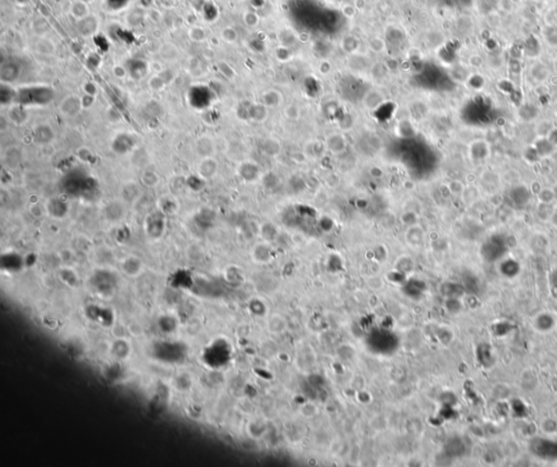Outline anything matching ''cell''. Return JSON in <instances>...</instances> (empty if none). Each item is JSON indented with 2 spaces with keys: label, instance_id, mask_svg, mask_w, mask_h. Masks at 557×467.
<instances>
[{
  "label": "cell",
  "instance_id": "obj_7",
  "mask_svg": "<svg viewBox=\"0 0 557 467\" xmlns=\"http://www.w3.org/2000/svg\"><path fill=\"white\" fill-rule=\"evenodd\" d=\"M505 252V241L500 236H494L483 245L482 255L488 262L498 260Z\"/></svg>",
  "mask_w": 557,
  "mask_h": 467
},
{
  "label": "cell",
  "instance_id": "obj_42",
  "mask_svg": "<svg viewBox=\"0 0 557 467\" xmlns=\"http://www.w3.org/2000/svg\"><path fill=\"white\" fill-rule=\"evenodd\" d=\"M95 42L98 45V47H100V48H102V49H105V48L108 47L107 40H106L105 38H103L102 35H98V36H96V38H95Z\"/></svg>",
  "mask_w": 557,
  "mask_h": 467
},
{
  "label": "cell",
  "instance_id": "obj_44",
  "mask_svg": "<svg viewBox=\"0 0 557 467\" xmlns=\"http://www.w3.org/2000/svg\"><path fill=\"white\" fill-rule=\"evenodd\" d=\"M550 219H551V222H552L553 226H555L557 228V207L553 208L552 214H551V216H550Z\"/></svg>",
  "mask_w": 557,
  "mask_h": 467
},
{
  "label": "cell",
  "instance_id": "obj_14",
  "mask_svg": "<svg viewBox=\"0 0 557 467\" xmlns=\"http://www.w3.org/2000/svg\"><path fill=\"white\" fill-rule=\"evenodd\" d=\"M469 152L474 160H485L490 155V145L486 140H475L470 145Z\"/></svg>",
  "mask_w": 557,
  "mask_h": 467
},
{
  "label": "cell",
  "instance_id": "obj_24",
  "mask_svg": "<svg viewBox=\"0 0 557 467\" xmlns=\"http://www.w3.org/2000/svg\"><path fill=\"white\" fill-rule=\"evenodd\" d=\"M530 76L537 82H544L549 78V70L546 64L537 62L530 68Z\"/></svg>",
  "mask_w": 557,
  "mask_h": 467
},
{
  "label": "cell",
  "instance_id": "obj_25",
  "mask_svg": "<svg viewBox=\"0 0 557 467\" xmlns=\"http://www.w3.org/2000/svg\"><path fill=\"white\" fill-rule=\"evenodd\" d=\"M478 360L486 368L492 366L494 360L491 353V348L488 344L483 343L478 348Z\"/></svg>",
  "mask_w": 557,
  "mask_h": 467
},
{
  "label": "cell",
  "instance_id": "obj_3",
  "mask_svg": "<svg viewBox=\"0 0 557 467\" xmlns=\"http://www.w3.org/2000/svg\"><path fill=\"white\" fill-rule=\"evenodd\" d=\"M145 226L147 234L151 238H161L166 230V214L161 210L149 214L146 219Z\"/></svg>",
  "mask_w": 557,
  "mask_h": 467
},
{
  "label": "cell",
  "instance_id": "obj_23",
  "mask_svg": "<svg viewBox=\"0 0 557 467\" xmlns=\"http://www.w3.org/2000/svg\"><path fill=\"white\" fill-rule=\"evenodd\" d=\"M127 71L134 78H139L145 76L147 64L142 60H131L127 64Z\"/></svg>",
  "mask_w": 557,
  "mask_h": 467
},
{
  "label": "cell",
  "instance_id": "obj_8",
  "mask_svg": "<svg viewBox=\"0 0 557 467\" xmlns=\"http://www.w3.org/2000/svg\"><path fill=\"white\" fill-rule=\"evenodd\" d=\"M136 140L133 138V135L128 133H120L115 135V138L112 140L111 148L118 155H126L134 150Z\"/></svg>",
  "mask_w": 557,
  "mask_h": 467
},
{
  "label": "cell",
  "instance_id": "obj_39",
  "mask_svg": "<svg viewBox=\"0 0 557 467\" xmlns=\"http://www.w3.org/2000/svg\"><path fill=\"white\" fill-rule=\"evenodd\" d=\"M494 329H495V334L498 336H504L506 334H509L513 329V327L509 322H501V324H497Z\"/></svg>",
  "mask_w": 557,
  "mask_h": 467
},
{
  "label": "cell",
  "instance_id": "obj_21",
  "mask_svg": "<svg viewBox=\"0 0 557 467\" xmlns=\"http://www.w3.org/2000/svg\"><path fill=\"white\" fill-rule=\"evenodd\" d=\"M131 352V348L125 340H118L112 344L111 353L117 360H125Z\"/></svg>",
  "mask_w": 557,
  "mask_h": 467
},
{
  "label": "cell",
  "instance_id": "obj_18",
  "mask_svg": "<svg viewBox=\"0 0 557 467\" xmlns=\"http://www.w3.org/2000/svg\"><path fill=\"white\" fill-rule=\"evenodd\" d=\"M81 105H82V102L79 100L78 98L71 96L63 100L62 105H61V110H62V112L65 114L74 116L79 112Z\"/></svg>",
  "mask_w": 557,
  "mask_h": 467
},
{
  "label": "cell",
  "instance_id": "obj_43",
  "mask_svg": "<svg viewBox=\"0 0 557 467\" xmlns=\"http://www.w3.org/2000/svg\"><path fill=\"white\" fill-rule=\"evenodd\" d=\"M549 140L557 147V128H552V131L548 135Z\"/></svg>",
  "mask_w": 557,
  "mask_h": 467
},
{
  "label": "cell",
  "instance_id": "obj_32",
  "mask_svg": "<svg viewBox=\"0 0 557 467\" xmlns=\"http://www.w3.org/2000/svg\"><path fill=\"white\" fill-rule=\"evenodd\" d=\"M538 200L540 204H552V202L555 200V193L552 188H540L538 192Z\"/></svg>",
  "mask_w": 557,
  "mask_h": 467
},
{
  "label": "cell",
  "instance_id": "obj_35",
  "mask_svg": "<svg viewBox=\"0 0 557 467\" xmlns=\"http://www.w3.org/2000/svg\"><path fill=\"white\" fill-rule=\"evenodd\" d=\"M553 324H554V320L550 315H542V316L539 317L538 320H537L538 329H540L542 331L550 330L551 328L553 327Z\"/></svg>",
  "mask_w": 557,
  "mask_h": 467
},
{
  "label": "cell",
  "instance_id": "obj_12",
  "mask_svg": "<svg viewBox=\"0 0 557 467\" xmlns=\"http://www.w3.org/2000/svg\"><path fill=\"white\" fill-rule=\"evenodd\" d=\"M121 269L128 276H136L142 272L143 264L136 256H127L121 262Z\"/></svg>",
  "mask_w": 557,
  "mask_h": 467
},
{
  "label": "cell",
  "instance_id": "obj_34",
  "mask_svg": "<svg viewBox=\"0 0 557 467\" xmlns=\"http://www.w3.org/2000/svg\"><path fill=\"white\" fill-rule=\"evenodd\" d=\"M142 181L146 186L152 188V186H155L156 184L159 182V176H158L157 174H155L154 171L148 170V171H146L143 174Z\"/></svg>",
  "mask_w": 557,
  "mask_h": 467
},
{
  "label": "cell",
  "instance_id": "obj_19",
  "mask_svg": "<svg viewBox=\"0 0 557 467\" xmlns=\"http://www.w3.org/2000/svg\"><path fill=\"white\" fill-rule=\"evenodd\" d=\"M15 100L16 90L12 88L9 84L1 83L0 85V102H1V105H10L12 102H15Z\"/></svg>",
  "mask_w": 557,
  "mask_h": 467
},
{
  "label": "cell",
  "instance_id": "obj_36",
  "mask_svg": "<svg viewBox=\"0 0 557 467\" xmlns=\"http://www.w3.org/2000/svg\"><path fill=\"white\" fill-rule=\"evenodd\" d=\"M544 21H546L547 26H557V4L548 10L546 16H544Z\"/></svg>",
  "mask_w": 557,
  "mask_h": 467
},
{
  "label": "cell",
  "instance_id": "obj_1",
  "mask_svg": "<svg viewBox=\"0 0 557 467\" xmlns=\"http://www.w3.org/2000/svg\"><path fill=\"white\" fill-rule=\"evenodd\" d=\"M53 98L54 92L51 88L46 85H32L16 90L15 102L23 107L46 106Z\"/></svg>",
  "mask_w": 557,
  "mask_h": 467
},
{
  "label": "cell",
  "instance_id": "obj_37",
  "mask_svg": "<svg viewBox=\"0 0 557 467\" xmlns=\"http://www.w3.org/2000/svg\"><path fill=\"white\" fill-rule=\"evenodd\" d=\"M128 2H130V0H106L107 7L114 11L125 8Z\"/></svg>",
  "mask_w": 557,
  "mask_h": 467
},
{
  "label": "cell",
  "instance_id": "obj_6",
  "mask_svg": "<svg viewBox=\"0 0 557 467\" xmlns=\"http://www.w3.org/2000/svg\"><path fill=\"white\" fill-rule=\"evenodd\" d=\"M531 451L535 456L544 458V460H556L557 458V442L537 439L531 444Z\"/></svg>",
  "mask_w": 557,
  "mask_h": 467
},
{
  "label": "cell",
  "instance_id": "obj_16",
  "mask_svg": "<svg viewBox=\"0 0 557 467\" xmlns=\"http://www.w3.org/2000/svg\"><path fill=\"white\" fill-rule=\"evenodd\" d=\"M534 147L536 148V150L538 152L539 156H540L541 158L551 156L555 152V148H556V146L552 142H551L548 136H540V138H539L536 140Z\"/></svg>",
  "mask_w": 557,
  "mask_h": 467
},
{
  "label": "cell",
  "instance_id": "obj_41",
  "mask_svg": "<svg viewBox=\"0 0 557 467\" xmlns=\"http://www.w3.org/2000/svg\"><path fill=\"white\" fill-rule=\"evenodd\" d=\"M513 410H514V412H515V414H516L517 416H525V415H526V412H527V410H526V408H525L524 403H523V402H520V401H514V403H513Z\"/></svg>",
  "mask_w": 557,
  "mask_h": 467
},
{
  "label": "cell",
  "instance_id": "obj_15",
  "mask_svg": "<svg viewBox=\"0 0 557 467\" xmlns=\"http://www.w3.org/2000/svg\"><path fill=\"white\" fill-rule=\"evenodd\" d=\"M530 196L531 194L529 188H526L525 186H518L513 188L510 193V198L512 202L517 206H524L527 204L530 200Z\"/></svg>",
  "mask_w": 557,
  "mask_h": 467
},
{
  "label": "cell",
  "instance_id": "obj_10",
  "mask_svg": "<svg viewBox=\"0 0 557 467\" xmlns=\"http://www.w3.org/2000/svg\"><path fill=\"white\" fill-rule=\"evenodd\" d=\"M20 74V66L16 64L15 61H7V62H2L0 66V78H1L2 83H11L15 81L19 78Z\"/></svg>",
  "mask_w": 557,
  "mask_h": 467
},
{
  "label": "cell",
  "instance_id": "obj_27",
  "mask_svg": "<svg viewBox=\"0 0 557 467\" xmlns=\"http://www.w3.org/2000/svg\"><path fill=\"white\" fill-rule=\"evenodd\" d=\"M525 52L527 54L528 57L531 58H536L538 57L539 54L541 52V45L539 40L535 38V36H531L525 42Z\"/></svg>",
  "mask_w": 557,
  "mask_h": 467
},
{
  "label": "cell",
  "instance_id": "obj_30",
  "mask_svg": "<svg viewBox=\"0 0 557 467\" xmlns=\"http://www.w3.org/2000/svg\"><path fill=\"white\" fill-rule=\"evenodd\" d=\"M121 194L125 200L133 202L138 198L139 190L135 183H127L123 186V188H122Z\"/></svg>",
  "mask_w": 557,
  "mask_h": 467
},
{
  "label": "cell",
  "instance_id": "obj_31",
  "mask_svg": "<svg viewBox=\"0 0 557 467\" xmlns=\"http://www.w3.org/2000/svg\"><path fill=\"white\" fill-rule=\"evenodd\" d=\"M60 278L66 286H75L78 282L76 274L73 272L72 269L69 268H64L62 270H60Z\"/></svg>",
  "mask_w": 557,
  "mask_h": 467
},
{
  "label": "cell",
  "instance_id": "obj_28",
  "mask_svg": "<svg viewBox=\"0 0 557 467\" xmlns=\"http://www.w3.org/2000/svg\"><path fill=\"white\" fill-rule=\"evenodd\" d=\"M519 270H520L519 264L516 260H507L501 265L502 274L506 276H509V278L515 276L519 272Z\"/></svg>",
  "mask_w": 557,
  "mask_h": 467
},
{
  "label": "cell",
  "instance_id": "obj_2",
  "mask_svg": "<svg viewBox=\"0 0 557 467\" xmlns=\"http://www.w3.org/2000/svg\"><path fill=\"white\" fill-rule=\"evenodd\" d=\"M93 180L94 179H90L88 176H84L81 174H71L65 178L62 183V186L66 193L78 195L95 188Z\"/></svg>",
  "mask_w": 557,
  "mask_h": 467
},
{
  "label": "cell",
  "instance_id": "obj_29",
  "mask_svg": "<svg viewBox=\"0 0 557 467\" xmlns=\"http://www.w3.org/2000/svg\"><path fill=\"white\" fill-rule=\"evenodd\" d=\"M542 36L549 46L557 47V26H546Z\"/></svg>",
  "mask_w": 557,
  "mask_h": 467
},
{
  "label": "cell",
  "instance_id": "obj_38",
  "mask_svg": "<svg viewBox=\"0 0 557 467\" xmlns=\"http://www.w3.org/2000/svg\"><path fill=\"white\" fill-rule=\"evenodd\" d=\"M525 159L527 162H529L530 164H535V162L540 160L541 157L539 156V154L536 150L535 147H530V148H528L527 150L525 152Z\"/></svg>",
  "mask_w": 557,
  "mask_h": 467
},
{
  "label": "cell",
  "instance_id": "obj_22",
  "mask_svg": "<svg viewBox=\"0 0 557 467\" xmlns=\"http://www.w3.org/2000/svg\"><path fill=\"white\" fill-rule=\"evenodd\" d=\"M518 114H519V118L523 121L529 122L537 118L539 114V110L534 104H524V105L520 106L518 110Z\"/></svg>",
  "mask_w": 557,
  "mask_h": 467
},
{
  "label": "cell",
  "instance_id": "obj_5",
  "mask_svg": "<svg viewBox=\"0 0 557 467\" xmlns=\"http://www.w3.org/2000/svg\"><path fill=\"white\" fill-rule=\"evenodd\" d=\"M189 104L196 109H205L210 105V90L204 85H197L191 88L188 93Z\"/></svg>",
  "mask_w": 557,
  "mask_h": 467
},
{
  "label": "cell",
  "instance_id": "obj_45",
  "mask_svg": "<svg viewBox=\"0 0 557 467\" xmlns=\"http://www.w3.org/2000/svg\"><path fill=\"white\" fill-rule=\"evenodd\" d=\"M554 278H555V284H556V286H557V272H555V276H554Z\"/></svg>",
  "mask_w": 557,
  "mask_h": 467
},
{
  "label": "cell",
  "instance_id": "obj_9",
  "mask_svg": "<svg viewBox=\"0 0 557 467\" xmlns=\"http://www.w3.org/2000/svg\"><path fill=\"white\" fill-rule=\"evenodd\" d=\"M45 208L49 216L56 219L64 218L69 212V206L66 204V202L59 198H52L49 200Z\"/></svg>",
  "mask_w": 557,
  "mask_h": 467
},
{
  "label": "cell",
  "instance_id": "obj_26",
  "mask_svg": "<svg viewBox=\"0 0 557 467\" xmlns=\"http://www.w3.org/2000/svg\"><path fill=\"white\" fill-rule=\"evenodd\" d=\"M79 32L83 35H90L95 32L97 28V21L93 16H85L77 24Z\"/></svg>",
  "mask_w": 557,
  "mask_h": 467
},
{
  "label": "cell",
  "instance_id": "obj_11",
  "mask_svg": "<svg viewBox=\"0 0 557 467\" xmlns=\"http://www.w3.org/2000/svg\"><path fill=\"white\" fill-rule=\"evenodd\" d=\"M218 171V162L212 157H206L203 158L197 167L198 176L201 178L204 181L211 179L216 176Z\"/></svg>",
  "mask_w": 557,
  "mask_h": 467
},
{
  "label": "cell",
  "instance_id": "obj_17",
  "mask_svg": "<svg viewBox=\"0 0 557 467\" xmlns=\"http://www.w3.org/2000/svg\"><path fill=\"white\" fill-rule=\"evenodd\" d=\"M196 152L203 158L211 157L213 152H215V143L211 138L207 136L200 138L196 142Z\"/></svg>",
  "mask_w": 557,
  "mask_h": 467
},
{
  "label": "cell",
  "instance_id": "obj_33",
  "mask_svg": "<svg viewBox=\"0 0 557 467\" xmlns=\"http://www.w3.org/2000/svg\"><path fill=\"white\" fill-rule=\"evenodd\" d=\"M10 118L12 121H14L15 124H22V122L26 119V112H24V107L21 105H17L11 109L10 112Z\"/></svg>",
  "mask_w": 557,
  "mask_h": 467
},
{
  "label": "cell",
  "instance_id": "obj_4",
  "mask_svg": "<svg viewBox=\"0 0 557 467\" xmlns=\"http://www.w3.org/2000/svg\"><path fill=\"white\" fill-rule=\"evenodd\" d=\"M115 284H117L115 276L109 270H98L91 276V286L95 288L97 292L102 294L112 291L115 286Z\"/></svg>",
  "mask_w": 557,
  "mask_h": 467
},
{
  "label": "cell",
  "instance_id": "obj_13",
  "mask_svg": "<svg viewBox=\"0 0 557 467\" xmlns=\"http://www.w3.org/2000/svg\"><path fill=\"white\" fill-rule=\"evenodd\" d=\"M103 214L109 221H119L124 216L123 204L119 200H112L103 208Z\"/></svg>",
  "mask_w": 557,
  "mask_h": 467
},
{
  "label": "cell",
  "instance_id": "obj_40",
  "mask_svg": "<svg viewBox=\"0 0 557 467\" xmlns=\"http://www.w3.org/2000/svg\"><path fill=\"white\" fill-rule=\"evenodd\" d=\"M285 114L290 120H297L299 118V109L295 106H289L285 109Z\"/></svg>",
  "mask_w": 557,
  "mask_h": 467
},
{
  "label": "cell",
  "instance_id": "obj_20",
  "mask_svg": "<svg viewBox=\"0 0 557 467\" xmlns=\"http://www.w3.org/2000/svg\"><path fill=\"white\" fill-rule=\"evenodd\" d=\"M34 138L40 144H47L53 138V132L48 126H38L34 130Z\"/></svg>",
  "mask_w": 557,
  "mask_h": 467
}]
</instances>
